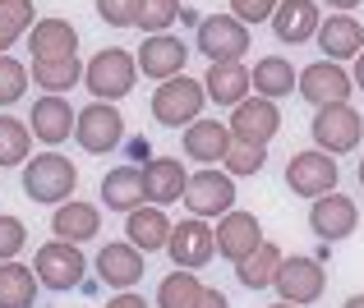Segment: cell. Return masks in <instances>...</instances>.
I'll use <instances>...</instances> for the list:
<instances>
[{
    "label": "cell",
    "instance_id": "1",
    "mask_svg": "<svg viewBox=\"0 0 364 308\" xmlns=\"http://www.w3.org/2000/svg\"><path fill=\"white\" fill-rule=\"evenodd\" d=\"M79 189V170H74L70 157L60 152H37L33 161H23V194L33 203H46V207H60L70 203V194Z\"/></svg>",
    "mask_w": 364,
    "mask_h": 308
},
{
    "label": "cell",
    "instance_id": "2",
    "mask_svg": "<svg viewBox=\"0 0 364 308\" xmlns=\"http://www.w3.org/2000/svg\"><path fill=\"white\" fill-rule=\"evenodd\" d=\"M134 83H139V60L120 46H107L83 65V88L92 92V101H120L134 92Z\"/></svg>",
    "mask_w": 364,
    "mask_h": 308
},
{
    "label": "cell",
    "instance_id": "3",
    "mask_svg": "<svg viewBox=\"0 0 364 308\" xmlns=\"http://www.w3.org/2000/svg\"><path fill=\"white\" fill-rule=\"evenodd\" d=\"M208 106V92H203V79H189V74H176V79L157 83L152 92V120L166 124V129H180V124H194Z\"/></svg>",
    "mask_w": 364,
    "mask_h": 308
},
{
    "label": "cell",
    "instance_id": "4",
    "mask_svg": "<svg viewBox=\"0 0 364 308\" xmlns=\"http://www.w3.org/2000/svg\"><path fill=\"white\" fill-rule=\"evenodd\" d=\"M74 143L92 157H111L124 143V115L116 111V101H92L79 111L74 120Z\"/></svg>",
    "mask_w": 364,
    "mask_h": 308
},
{
    "label": "cell",
    "instance_id": "5",
    "mask_svg": "<svg viewBox=\"0 0 364 308\" xmlns=\"http://www.w3.org/2000/svg\"><path fill=\"white\" fill-rule=\"evenodd\" d=\"M309 133H314V143H318L328 157H341V152H355L360 148L364 120H360V111L350 101L346 106H318L314 120H309Z\"/></svg>",
    "mask_w": 364,
    "mask_h": 308
},
{
    "label": "cell",
    "instance_id": "6",
    "mask_svg": "<svg viewBox=\"0 0 364 308\" xmlns=\"http://www.w3.org/2000/svg\"><path fill=\"white\" fill-rule=\"evenodd\" d=\"M33 272L37 281L46 285V290H74V285H83V272H88V263H83L79 244H70V239H51V244H42L33 253Z\"/></svg>",
    "mask_w": 364,
    "mask_h": 308
},
{
    "label": "cell",
    "instance_id": "7",
    "mask_svg": "<svg viewBox=\"0 0 364 308\" xmlns=\"http://www.w3.org/2000/svg\"><path fill=\"white\" fill-rule=\"evenodd\" d=\"M194 46L208 55V65H226V60H245L249 55V28L235 14H208L198 23Z\"/></svg>",
    "mask_w": 364,
    "mask_h": 308
},
{
    "label": "cell",
    "instance_id": "8",
    "mask_svg": "<svg viewBox=\"0 0 364 308\" xmlns=\"http://www.w3.org/2000/svg\"><path fill=\"white\" fill-rule=\"evenodd\" d=\"M295 92H300L314 111H318V106H346L350 92H355V79H350L337 60H314V65H304V70H300Z\"/></svg>",
    "mask_w": 364,
    "mask_h": 308
},
{
    "label": "cell",
    "instance_id": "9",
    "mask_svg": "<svg viewBox=\"0 0 364 308\" xmlns=\"http://www.w3.org/2000/svg\"><path fill=\"white\" fill-rule=\"evenodd\" d=\"M341 180L337 170V157H328L323 148H309V152H295L291 161H286V189L300 198H323L332 194Z\"/></svg>",
    "mask_w": 364,
    "mask_h": 308
},
{
    "label": "cell",
    "instance_id": "10",
    "mask_svg": "<svg viewBox=\"0 0 364 308\" xmlns=\"http://www.w3.org/2000/svg\"><path fill=\"white\" fill-rule=\"evenodd\" d=\"M277 295H282L286 304H318L323 290H328V267H323V258H282V267H277Z\"/></svg>",
    "mask_w": 364,
    "mask_h": 308
},
{
    "label": "cell",
    "instance_id": "11",
    "mask_svg": "<svg viewBox=\"0 0 364 308\" xmlns=\"http://www.w3.org/2000/svg\"><path fill=\"white\" fill-rule=\"evenodd\" d=\"M185 207L189 216H226V211L235 207V180L226 175V170H198V175H189L185 185Z\"/></svg>",
    "mask_w": 364,
    "mask_h": 308
},
{
    "label": "cell",
    "instance_id": "12",
    "mask_svg": "<svg viewBox=\"0 0 364 308\" xmlns=\"http://www.w3.org/2000/svg\"><path fill=\"white\" fill-rule=\"evenodd\" d=\"M226 129H231L235 143H258V148H267V143L277 138V129H282V111L267 97H245L240 106H231Z\"/></svg>",
    "mask_w": 364,
    "mask_h": 308
},
{
    "label": "cell",
    "instance_id": "13",
    "mask_svg": "<svg viewBox=\"0 0 364 308\" xmlns=\"http://www.w3.org/2000/svg\"><path fill=\"white\" fill-rule=\"evenodd\" d=\"M166 253H171V263H176V267H185V272H198V267H208V263H213V253H217V230L208 226L203 216L180 221V226L171 230Z\"/></svg>",
    "mask_w": 364,
    "mask_h": 308
},
{
    "label": "cell",
    "instance_id": "14",
    "mask_svg": "<svg viewBox=\"0 0 364 308\" xmlns=\"http://www.w3.org/2000/svg\"><path fill=\"white\" fill-rule=\"evenodd\" d=\"M355 226H360V207H355V198H346V194H323V198H314V207H309V230L323 239V244H337V239H346V235H355Z\"/></svg>",
    "mask_w": 364,
    "mask_h": 308
},
{
    "label": "cell",
    "instance_id": "15",
    "mask_svg": "<svg viewBox=\"0 0 364 308\" xmlns=\"http://www.w3.org/2000/svg\"><path fill=\"white\" fill-rule=\"evenodd\" d=\"M139 70H143V79H157V83H166V79H176V74H185V60H189V46L180 42L176 33H152V37H143V46H139Z\"/></svg>",
    "mask_w": 364,
    "mask_h": 308
},
{
    "label": "cell",
    "instance_id": "16",
    "mask_svg": "<svg viewBox=\"0 0 364 308\" xmlns=\"http://www.w3.org/2000/svg\"><path fill=\"white\" fill-rule=\"evenodd\" d=\"M143 248H134L129 239H116V244H102V253H97V276L111 285V290H134V285L143 281Z\"/></svg>",
    "mask_w": 364,
    "mask_h": 308
},
{
    "label": "cell",
    "instance_id": "17",
    "mask_svg": "<svg viewBox=\"0 0 364 308\" xmlns=\"http://www.w3.org/2000/svg\"><path fill=\"white\" fill-rule=\"evenodd\" d=\"M263 244V226H258L254 211H226L222 221H217V253L226 258V263H245L254 248Z\"/></svg>",
    "mask_w": 364,
    "mask_h": 308
},
{
    "label": "cell",
    "instance_id": "18",
    "mask_svg": "<svg viewBox=\"0 0 364 308\" xmlns=\"http://www.w3.org/2000/svg\"><path fill=\"white\" fill-rule=\"evenodd\" d=\"M33 60H74L79 55V28L70 18H37L28 33Z\"/></svg>",
    "mask_w": 364,
    "mask_h": 308
},
{
    "label": "cell",
    "instance_id": "19",
    "mask_svg": "<svg viewBox=\"0 0 364 308\" xmlns=\"http://www.w3.org/2000/svg\"><path fill=\"white\" fill-rule=\"evenodd\" d=\"M318 0H282L272 14V33L282 46H300V42H314L318 37Z\"/></svg>",
    "mask_w": 364,
    "mask_h": 308
},
{
    "label": "cell",
    "instance_id": "20",
    "mask_svg": "<svg viewBox=\"0 0 364 308\" xmlns=\"http://www.w3.org/2000/svg\"><path fill=\"white\" fill-rule=\"evenodd\" d=\"M314 42L323 46V60H355V55L364 51V28L355 14H328L318 23V37Z\"/></svg>",
    "mask_w": 364,
    "mask_h": 308
},
{
    "label": "cell",
    "instance_id": "21",
    "mask_svg": "<svg viewBox=\"0 0 364 308\" xmlns=\"http://www.w3.org/2000/svg\"><path fill=\"white\" fill-rule=\"evenodd\" d=\"M185 185H189V170L180 166L176 157H152L143 161V189H148V203L152 207H171L185 198Z\"/></svg>",
    "mask_w": 364,
    "mask_h": 308
},
{
    "label": "cell",
    "instance_id": "22",
    "mask_svg": "<svg viewBox=\"0 0 364 308\" xmlns=\"http://www.w3.org/2000/svg\"><path fill=\"white\" fill-rule=\"evenodd\" d=\"M102 203H107V211H124V216L148 203L143 166H111L107 175H102Z\"/></svg>",
    "mask_w": 364,
    "mask_h": 308
},
{
    "label": "cell",
    "instance_id": "23",
    "mask_svg": "<svg viewBox=\"0 0 364 308\" xmlns=\"http://www.w3.org/2000/svg\"><path fill=\"white\" fill-rule=\"evenodd\" d=\"M74 120H79V111L65 97H51V92H46L42 101H33V124H28V129H33V138H42L46 148H55V143H65L74 133Z\"/></svg>",
    "mask_w": 364,
    "mask_h": 308
},
{
    "label": "cell",
    "instance_id": "24",
    "mask_svg": "<svg viewBox=\"0 0 364 308\" xmlns=\"http://www.w3.org/2000/svg\"><path fill=\"white\" fill-rule=\"evenodd\" d=\"M203 92H208V101H217V106H240L249 92H254V79H249L245 60L208 65V74H203Z\"/></svg>",
    "mask_w": 364,
    "mask_h": 308
},
{
    "label": "cell",
    "instance_id": "25",
    "mask_svg": "<svg viewBox=\"0 0 364 308\" xmlns=\"http://www.w3.org/2000/svg\"><path fill=\"white\" fill-rule=\"evenodd\" d=\"M231 143L235 138H231V129H226V120H194L185 129V157L213 166V161H226Z\"/></svg>",
    "mask_w": 364,
    "mask_h": 308
},
{
    "label": "cell",
    "instance_id": "26",
    "mask_svg": "<svg viewBox=\"0 0 364 308\" xmlns=\"http://www.w3.org/2000/svg\"><path fill=\"white\" fill-rule=\"evenodd\" d=\"M171 221H166V211L161 207H134L129 216H124V235H129V244L134 248H143V253H157V248H166L171 244Z\"/></svg>",
    "mask_w": 364,
    "mask_h": 308
},
{
    "label": "cell",
    "instance_id": "27",
    "mask_svg": "<svg viewBox=\"0 0 364 308\" xmlns=\"http://www.w3.org/2000/svg\"><path fill=\"white\" fill-rule=\"evenodd\" d=\"M51 230H55V239L83 244V239H92V235L102 230V211H97V203H79V198H70V203L55 207Z\"/></svg>",
    "mask_w": 364,
    "mask_h": 308
},
{
    "label": "cell",
    "instance_id": "28",
    "mask_svg": "<svg viewBox=\"0 0 364 308\" xmlns=\"http://www.w3.org/2000/svg\"><path fill=\"white\" fill-rule=\"evenodd\" d=\"M249 79H254V97L277 101V97H291V88H295V79H300V70H295L286 55H263V60L249 70Z\"/></svg>",
    "mask_w": 364,
    "mask_h": 308
},
{
    "label": "cell",
    "instance_id": "29",
    "mask_svg": "<svg viewBox=\"0 0 364 308\" xmlns=\"http://www.w3.org/2000/svg\"><path fill=\"white\" fill-rule=\"evenodd\" d=\"M37 290H42V281H37L33 267L0 263V308H33Z\"/></svg>",
    "mask_w": 364,
    "mask_h": 308
},
{
    "label": "cell",
    "instance_id": "30",
    "mask_svg": "<svg viewBox=\"0 0 364 308\" xmlns=\"http://www.w3.org/2000/svg\"><path fill=\"white\" fill-rule=\"evenodd\" d=\"M277 267H282V248H277L272 239H263L245 263H235V276H240L245 290H267V285L277 281Z\"/></svg>",
    "mask_w": 364,
    "mask_h": 308
},
{
    "label": "cell",
    "instance_id": "31",
    "mask_svg": "<svg viewBox=\"0 0 364 308\" xmlns=\"http://www.w3.org/2000/svg\"><path fill=\"white\" fill-rule=\"evenodd\" d=\"M33 83L42 92H51V97H65L74 83H83L79 55H74V60H33Z\"/></svg>",
    "mask_w": 364,
    "mask_h": 308
},
{
    "label": "cell",
    "instance_id": "32",
    "mask_svg": "<svg viewBox=\"0 0 364 308\" xmlns=\"http://www.w3.org/2000/svg\"><path fill=\"white\" fill-rule=\"evenodd\" d=\"M198 299H203V281H198V272L176 267L171 276H161V285H157V308H194Z\"/></svg>",
    "mask_w": 364,
    "mask_h": 308
},
{
    "label": "cell",
    "instance_id": "33",
    "mask_svg": "<svg viewBox=\"0 0 364 308\" xmlns=\"http://www.w3.org/2000/svg\"><path fill=\"white\" fill-rule=\"evenodd\" d=\"M37 23V5L33 0H0V55H9V46L23 33H33Z\"/></svg>",
    "mask_w": 364,
    "mask_h": 308
},
{
    "label": "cell",
    "instance_id": "34",
    "mask_svg": "<svg viewBox=\"0 0 364 308\" xmlns=\"http://www.w3.org/2000/svg\"><path fill=\"white\" fill-rule=\"evenodd\" d=\"M33 152V129L14 115H0V166H23Z\"/></svg>",
    "mask_w": 364,
    "mask_h": 308
},
{
    "label": "cell",
    "instance_id": "35",
    "mask_svg": "<svg viewBox=\"0 0 364 308\" xmlns=\"http://www.w3.org/2000/svg\"><path fill=\"white\" fill-rule=\"evenodd\" d=\"M185 14L180 9V0H139V28L143 33H171V23Z\"/></svg>",
    "mask_w": 364,
    "mask_h": 308
},
{
    "label": "cell",
    "instance_id": "36",
    "mask_svg": "<svg viewBox=\"0 0 364 308\" xmlns=\"http://www.w3.org/2000/svg\"><path fill=\"white\" fill-rule=\"evenodd\" d=\"M222 166H226V175H258L267 166V148H258V143H231Z\"/></svg>",
    "mask_w": 364,
    "mask_h": 308
},
{
    "label": "cell",
    "instance_id": "37",
    "mask_svg": "<svg viewBox=\"0 0 364 308\" xmlns=\"http://www.w3.org/2000/svg\"><path fill=\"white\" fill-rule=\"evenodd\" d=\"M23 92H28V70L14 55H0V106L23 101Z\"/></svg>",
    "mask_w": 364,
    "mask_h": 308
},
{
    "label": "cell",
    "instance_id": "38",
    "mask_svg": "<svg viewBox=\"0 0 364 308\" xmlns=\"http://www.w3.org/2000/svg\"><path fill=\"white\" fill-rule=\"evenodd\" d=\"M23 244H28V226L9 211H0V263H14Z\"/></svg>",
    "mask_w": 364,
    "mask_h": 308
},
{
    "label": "cell",
    "instance_id": "39",
    "mask_svg": "<svg viewBox=\"0 0 364 308\" xmlns=\"http://www.w3.org/2000/svg\"><path fill=\"white\" fill-rule=\"evenodd\" d=\"M97 18L111 28H139V0H97Z\"/></svg>",
    "mask_w": 364,
    "mask_h": 308
},
{
    "label": "cell",
    "instance_id": "40",
    "mask_svg": "<svg viewBox=\"0 0 364 308\" xmlns=\"http://www.w3.org/2000/svg\"><path fill=\"white\" fill-rule=\"evenodd\" d=\"M277 5H282V0H231V14L249 28V23H263V18H272Z\"/></svg>",
    "mask_w": 364,
    "mask_h": 308
},
{
    "label": "cell",
    "instance_id": "41",
    "mask_svg": "<svg viewBox=\"0 0 364 308\" xmlns=\"http://www.w3.org/2000/svg\"><path fill=\"white\" fill-rule=\"evenodd\" d=\"M107 308H148V299H143V295H134V290H120L116 299H107Z\"/></svg>",
    "mask_w": 364,
    "mask_h": 308
},
{
    "label": "cell",
    "instance_id": "42",
    "mask_svg": "<svg viewBox=\"0 0 364 308\" xmlns=\"http://www.w3.org/2000/svg\"><path fill=\"white\" fill-rule=\"evenodd\" d=\"M194 308H231V299H226L222 290H208V285H203V299H198Z\"/></svg>",
    "mask_w": 364,
    "mask_h": 308
},
{
    "label": "cell",
    "instance_id": "43",
    "mask_svg": "<svg viewBox=\"0 0 364 308\" xmlns=\"http://www.w3.org/2000/svg\"><path fill=\"white\" fill-rule=\"evenodd\" d=\"M350 79H355V88H360V92H364V51H360V55H355V74H350Z\"/></svg>",
    "mask_w": 364,
    "mask_h": 308
},
{
    "label": "cell",
    "instance_id": "44",
    "mask_svg": "<svg viewBox=\"0 0 364 308\" xmlns=\"http://www.w3.org/2000/svg\"><path fill=\"white\" fill-rule=\"evenodd\" d=\"M323 5H332V9H337V14H346V9H355L360 0H323Z\"/></svg>",
    "mask_w": 364,
    "mask_h": 308
},
{
    "label": "cell",
    "instance_id": "45",
    "mask_svg": "<svg viewBox=\"0 0 364 308\" xmlns=\"http://www.w3.org/2000/svg\"><path fill=\"white\" fill-rule=\"evenodd\" d=\"M341 308H364V295H350V299L341 304Z\"/></svg>",
    "mask_w": 364,
    "mask_h": 308
},
{
    "label": "cell",
    "instance_id": "46",
    "mask_svg": "<svg viewBox=\"0 0 364 308\" xmlns=\"http://www.w3.org/2000/svg\"><path fill=\"white\" fill-rule=\"evenodd\" d=\"M267 308H300V304H286V299H282V304H267Z\"/></svg>",
    "mask_w": 364,
    "mask_h": 308
},
{
    "label": "cell",
    "instance_id": "47",
    "mask_svg": "<svg viewBox=\"0 0 364 308\" xmlns=\"http://www.w3.org/2000/svg\"><path fill=\"white\" fill-rule=\"evenodd\" d=\"M360 189H364V157H360Z\"/></svg>",
    "mask_w": 364,
    "mask_h": 308
}]
</instances>
